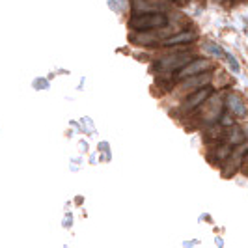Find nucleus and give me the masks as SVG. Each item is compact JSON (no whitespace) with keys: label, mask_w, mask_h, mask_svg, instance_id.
<instances>
[{"label":"nucleus","mask_w":248,"mask_h":248,"mask_svg":"<svg viewBox=\"0 0 248 248\" xmlns=\"http://www.w3.org/2000/svg\"><path fill=\"white\" fill-rule=\"evenodd\" d=\"M226 138H228V144H232V146H243L247 140V133L243 127L233 125V127L226 129Z\"/></svg>","instance_id":"9b49d317"},{"label":"nucleus","mask_w":248,"mask_h":248,"mask_svg":"<svg viewBox=\"0 0 248 248\" xmlns=\"http://www.w3.org/2000/svg\"><path fill=\"white\" fill-rule=\"evenodd\" d=\"M224 137H226V127H222V125H211L209 131L205 133V138H207L209 142L224 140Z\"/></svg>","instance_id":"ddd939ff"},{"label":"nucleus","mask_w":248,"mask_h":248,"mask_svg":"<svg viewBox=\"0 0 248 248\" xmlns=\"http://www.w3.org/2000/svg\"><path fill=\"white\" fill-rule=\"evenodd\" d=\"M245 164H247V168H248V153H247V157H245Z\"/></svg>","instance_id":"6ab92c4d"},{"label":"nucleus","mask_w":248,"mask_h":248,"mask_svg":"<svg viewBox=\"0 0 248 248\" xmlns=\"http://www.w3.org/2000/svg\"><path fill=\"white\" fill-rule=\"evenodd\" d=\"M211 82V75L203 73V75H198V77H192V78H186L185 82L179 86V90H185V92H196V90H202V88H205L207 84Z\"/></svg>","instance_id":"1a4fd4ad"},{"label":"nucleus","mask_w":248,"mask_h":248,"mask_svg":"<svg viewBox=\"0 0 248 248\" xmlns=\"http://www.w3.org/2000/svg\"><path fill=\"white\" fill-rule=\"evenodd\" d=\"M224 107H226V97L222 93H213L209 99L205 101L203 110L200 112V122L203 125H215L217 122H220L224 114Z\"/></svg>","instance_id":"7ed1b4c3"},{"label":"nucleus","mask_w":248,"mask_h":248,"mask_svg":"<svg viewBox=\"0 0 248 248\" xmlns=\"http://www.w3.org/2000/svg\"><path fill=\"white\" fill-rule=\"evenodd\" d=\"M133 15H148V13H162L159 6H153L148 0H131Z\"/></svg>","instance_id":"9d476101"},{"label":"nucleus","mask_w":248,"mask_h":248,"mask_svg":"<svg viewBox=\"0 0 248 248\" xmlns=\"http://www.w3.org/2000/svg\"><path fill=\"white\" fill-rule=\"evenodd\" d=\"M205 49L209 50L213 56H217V58L226 56V52L222 50V47H220V45H217V43H213V41H205Z\"/></svg>","instance_id":"4468645a"},{"label":"nucleus","mask_w":248,"mask_h":248,"mask_svg":"<svg viewBox=\"0 0 248 248\" xmlns=\"http://www.w3.org/2000/svg\"><path fill=\"white\" fill-rule=\"evenodd\" d=\"M213 69V62L207 58H196L188 63L186 67H183L179 73L174 75V80H186V78H192V77H198Z\"/></svg>","instance_id":"20e7f679"},{"label":"nucleus","mask_w":248,"mask_h":248,"mask_svg":"<svg viewBox=\"0 0 248 248\" xmlns=\"http://www.w3.org/2000/svg\"><path fill=\"white\" fill-rule=\"evenodd\" d=\"M247 153H248V144H243L241 149H235V151L232 153V157L224 162V166H222L224 177H232V175L235 174L237 170H239V166H241V162L245 161Z\"/></svg>","instance_id":"423d86ee"},{"label":"nucleus","mask_w":248,"mask_h":248,"mask_svg":"<svg viewBox=\"0 0 248 248\" xmlns=\"http://www.w3.org/2000/svg\"><path fill=\"white\" fill-rule=\"evenodd\" d=\"M226 110L233 118H245L247 116V105L239 93H228L226 95Z\"/></svg>","instance_id":"6e6552de"},{"label":"nucleus","mask_w":248,"mask_h":248,"mask_svg":"<svg viewBox=\"0 0 248 248\" xmlns=\"http://www.w3.org/2000/svg\"><path fill=\"white\" fill-rule=\"evenodd\" d=\"M198 39V30L194 28H188V30H183V32H177L174 36L162 39V45L164 47H181V45H188L192 41Z\"/></svg>","instance_id":"0eeeda50"},{"label":"nucleus","mask_w":248,"mask_h":248,"mask_svg":"<svg viewBox=\"0 0 248 248\" xmlns=\"http://www.w3.org/2000/svg\"><path fill=\"white\" fill-rule=\"evenodd\" d=\"M220 125L222 127H226V129H230V127H233V116L230 114V112H226V114H222V118H220Z\"/></svg>","instance_id":"2eb2a0df"},{"label":"nucleus","mask_w":248,"mask_h":248,"mask_svg":"<svg viewBox=\"0 0 248 248\" xmlns=\"http://www.w3.org/2000/svg\"><path fill=\"white\" fill-rule=\"evenodd\" d=\"M232 153H233V148H232V144H217V148L213 149V159L217 162H226L230 157H232Z\"/></svg>","instance_id":"f8f14e48"},{"label":"nucleus","mask_w":248,"mask_h":248,"mask_svg":"<svg viewBox=\"0 0 248 248\" xmlns=\"http://www.w3.org/2000/svg\"><path fill=\"white\" fill-rule=\"evenodd\" d=\"M172 2H175V4H179V6H181V4H185L186 0H172Z\"/></svg>","instance_id":"a211bd4d"},{"label":"nucleus","mask_w":248,"mask_h":248,"mask_svg":"<svg viewBox=\"0 0 248 248\" xmlns=\"http://www.w3.org/2000/svg\"><path fill=\"white\" fill-rule=\"evenodd\" d=\"M224 58L228 60L230 67H232V71H235V73H239V71H241V65H239V62H237L235 58L232 56V54H228V52H226V56H224Z\"/></svg>","instance_id":"dca6fc26"},{"label":"nucleus","mask_w":248,"mask_h":248,"mask_svg":"<svg viewBox=\"0 0 248 248\" xmlns=\"http://www.w3.org/2000/svg\"><path fill=\"white\" fill-rule=\"evenodd\" d=\"M213 93V88L211 86H205L202 88V90H196V92H192V93H188L186 95V99L183 101V105H181V112H192L200 108L205 101L211 97Z\"/></svg>","instance_id":"39448f33"},{"label":"nucleus","mask_w":248,"mask_h":248,"mask_svg":"<svg viewBox=\"0 0 248 248\" xmlns=\"http://www.w3.org/2000/svg\"><path fill=\"white\" fill-rule=\"evenodd\" d=\"M34 86L37 88V90H41V88H49V82L45 80V82H34Z\"/></svg>","instance_id":"f3484780"},{"label":"nucleus","mask_w":248,"mask_h":248,"mask_svg":"<svg viewBox=\"0 0 248 248\" xmlns=\"http://www.w3.org/2000/svg\"><path fill=\"white\" fill-rule=\"evenodd\" d=\"M168 25L166 13H148V15H133L129 21V28L137 32H153L157 28Z\"/></svg>","instance_id":"f03ea898"},{"label":"nucleus","mask_w":248,"mask_h":248,"mask_svg":"<svg viewBox=\"0 0 248 248\" xmlns=\"http://www.w3.org/2000/svg\"><path fill=\"white\" fill-rule=\"evenodd\" d=\"M196 60L194 54L190 50H181V52H172L159 58L157 62H153V71L157 73H179L183 67H186L188 63Z\"/></svg>","instance_id":"f257e3e1"}]
</instances>
